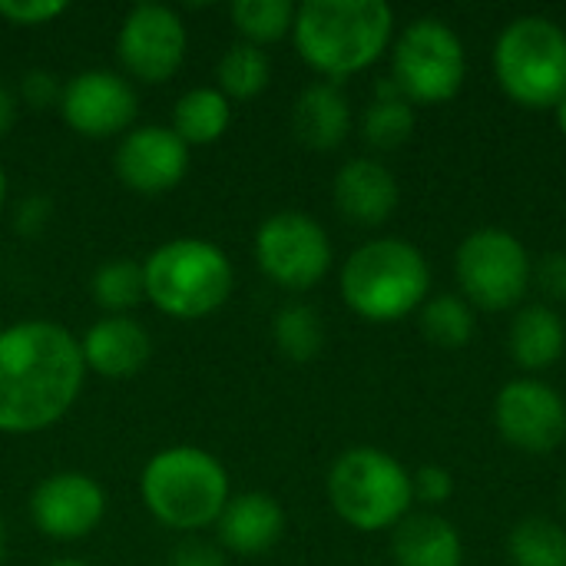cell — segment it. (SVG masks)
<instances>
[{
    "mask_svg": "<svg viewBox=\"0 0 566 566\" xmlns=\"http://www.w3.org/2000/svg\"><path fill=\"white\" fill-rule=\"evenodd\" d=\"M17 106H20L17 93H13L7 83H0V139L13 129V123H17Z\"/></svg>",
    "mask_w": 566,
    "mask_h": 566,
    "instance_id": "36",
    "label": "cell"
},
{
    "mask_svg": "<svg viewBox=\"0 0 566 566\" xmlns=\"http://www.w3.org/2000/svg\"><path fill=\"white\" fill-rule=\"evenodd\" d=\"M232 123V106L219 93V86H196L176 99L172 109V133L186 146H209L222 139Z\"/></svg>",
    "mask_w": 566,
    "mask_h": 566,
    "instance_id": "22",
    "label": "cell"
},
{
    "mask_svg": "<svg viewBox=\"0 0 566 566\" xmlns=\"http://www.w3.org/2000/svg\"><path fill=\"white\" fill-rule=\"evenodd\" d=\"M80 352H83L86 371L123 381L146 368L153 355V338L136 318L106 315L96 325H90V332L80 342Z\"/></svg>",
    "mask_w": 566,
    "mask_h": 566,
    "instance_id": "17",
    "label": "cell"
},
{
    "mask_svg": "<svg viewBox=\"0 0 566 566\" xmlns=\"http://www.w3.org/2000/svg\"><path fill=\"white\" fill-rule=\"evenodd\" d=\"M560 504H564V511H566V481H564V488H560Z\"/></svg>",
    "mask_w": 566,
    "mask_h": 566,
    "instance_id": "41",
    "label": "cell"
},
{
    "mask_svg": "<svg viewBox=\"0 0 566 566\" xmlns=\"http://www.w3.org/2000/svg\"><path fill=\"white\" fill-rule=\"evenodd\" d=\"M272 338L289 361H312L322 355L325 345L322 315L305 302H289L272 318Z\"/></svg>",
    "mask_w": 566,
    "mask_h": 566,
    "instance_id": "26",
    "label": "cell"
},
{
    "mask_svg": "<svg viewBox=\"0 0 566 566\" xmlns=\"http://www.w3.org/2000/svg\"><path fill=\"white\" fill-rule=\"evenodd\" d=\"M46 566H90V564H80V560H53V564Z\"/></svg>",
    "mask_w": 566,
    "mask_h": 566,
    "instance_id": "40",
    "label": "cell"
},
{
    "mask_svg": "<svg viewBox=\"0 0 566 566\" xmlns=\"http://www.w3.org/2000/svg\"><path fill=\"white\" fill-rule=\"evenodd\" d=\"M60 96H63V86H60L56 73L36 66V70H27V73L20 76L17 99H23L30 109H46V106L60 103Z\"/></svg>",
    "mask_w": 566,
    "mask_h": 566,
    "instance_id": "31",
    "label": "cell"
},
{
    "mask_svg": "<svg viewBox=\"0 0 566 566\" xmlns=\"http://www.w3.org/2000/svg\"><path fill=\"white\" fill-rule=\"evenodd\" d=\"M411 491H415V501H421L428 507H438V504H448L451 501L454 478L441 464H424V468H418L411 474Z\"/></svg>",
    "mask_w": 566,
    "mask_h": 566,
    "instance_id": "30",
    "label": "cell"
},
{
    "mask_svg": "<svg viewBox=\"0 0 566 566\" xmlns=\"http://www.w3.org/2000/svg\"><path fill=\"white\" fill-rule=\"evenodd\" d=\"M80 342L56 322H17L0 332V431L36 434L56 424L83 391Z\"/></svg>",
    "mask_w": 566,
    "mask_h": 566,
    "instance_id": "1",
    "label": "cell"
},
{
    "mask_svg": "<svg viewBox=\"0 0 566 566\" xmlns=\"http://www.w3.org/2000/svg\"><path fill=\"white\" fill-rule=\"evenodd\" d=\"M146 298L172 318H202L226 305L235 285L229 255L206 239H169L143 262Z\"/></svg>",
    "mask_w": 566,
    "mask_h": 566,
    "instance_id": "5",
    "label": "cell"
},
{
    "mask_svg": "<svg viewBox=\"0 0 566 566\" xmlns=\"http://www.w3.org/2000/svg\"><path fill=\"white\" fill-rule=\"evenodd\" d=\"M431 269L418 245L388 235L358 245L342 265V298L345 305L375 325H391L408 318L428 302Z\"/></svg>",
    "mask_w": 566,
    "mask_h": 566,
    "instance_id": "3",
    "label": "cell"
},
{
    "mask_svg": "<svg viewBox=\"0 0 566 566\" xmlns=\"http://www.w3.org/2000/svg\"><path fill=\"white\" fill-rule=\"evenodd\" d=\"M361 133L375 149H398L415 133V103H408L398 90V83L378 80L375 99L368 103L361 116Z\"/></svg>",
    "mask_w": 566,
    "mask_h": 566,
    "instance_id": "23",
    "label": "cell"
},
{
    "mask_svg": "<svg viewBox=\"0 0 566 566\" xmlns=\"http://www.w3.org/2000/svg\"><path fill=\"white\" fill-rule=\"evenodd\" d=\"M169 566H226V557L219 547H212L209 541H182L176 544Z\"/></svg>",
    "mask_w": 566,
    "mask_h": 566,
    "instance_id": "35",
    "label": "cell"
},
{
    "mask_svg": "<svg viewBox=\"0 0 566 566\" xmlns=\"http://www.w3.org/2000/svg\"><path fill=\"white\" fill-rule=\"evenodd\" d=\"M468 76V50L458 30L438 17L411 20L391 50V80L408 103H448Z\"/></svg>",
    "mask_w": 566,
    "mask_h": 566,
    "instance_id": "8",
    "label": "cell"
},
{
    "mask_svg": "<svg viewBox=\"0 0 566 566\" xmlns=\"http://www.w3.org/2000/svg\"><path fill=\"white\" fill-rule=\"evenodd\" d=\"M566 325L557 308L537 302L524 305L507 328V355L524 371H544L564 358Z\"/></svg>",
    "mask_w": 566,
    "mask_h": 566,
    "instance_id": "21",
    "label": "cell"
},
{
    "mask_svg": "<svg viewBox=\"0 0 566 566\" xmlns=\"http://www.w3.org/2000/svg\"><path fill=\"white\" fill-rule=\"evenodd\" d=\"M136 93L133 86L109 70H83L63 83L60 113L66 126L86 139H106L126 133L136 119Z\"/></svg>",
    "mask_w": 566,
    "mask_h": 566,
    "instance_id": "13",
    "label": "cell"
},
{
    "mask_svg": "<svg viewBox=\"0 0 566 566\" xmlns=\"http://www.w3.org/2000/svg\"><path fill=\"white\" fill-rule=\"evenodd\" d=\"M494 424L524 454H554L566 441L564 395L544 378H514L497 391Z\"/></svg>",
    "mask_w": 566,
    "mask_h": 566,
    "instance_id": "11",
    "label": "cell"
},
{
    "mask_svg": "<svg viewBox=\"0 0 566 566\" xmlns=\"http://www.w3.org/2000/svg\"><path fill=\"white\" fill-rule=\"evenodd\" d=\"M182 17L166 3H136L119 27L116 53L129 76L143 83H166L186 60Z\"/></svg>",
    "mask_w": 566,
    "mask_h": 566,
    "instance_id": "12",
    "label": "cell"
},
{
    "mask_svg": "<svg viewBox=\"0 0 566 566\" xmlns=\"http://www.w3.org/2000/svg\"><path fill=\"white\" fill-rule=\"evenodd\" d=\"M50 212H53L50 199H43V196H30V199H23V202L17 206L13 229H17L23 239H33V235H40V232L50 226Z\"/></svg>",
    "mask_w": 566,
    "mask_h": 566,
    "instance_id": "34",
    "label": "cell"
},
{
    "mask_svg": "<svg viewBox=\"0 0 566 566\" xmlns=\"http://www.w3.org/2000/svg\"><path fill=\"white\" fill-rule=\"evenodd\" d=\"M255 262L275 285L305 292L328 275L332 242L318 219L298 209H282L259 226Z\"/></svg>",
    "mask_w": 566,
    "mask_h": 566,
    "instance_id": "10",
    "label": "cell"
},
{
    "mask_svg": "<svg viewBox=\"0 0 566 566\" xmlns=\"http://www.w3.org/2000/svg\"><path fill=\"white\" fill-rule=\"evenodd\" d=\"M3 199H7V172L0 166V206H3Z\"/></svg>",
    "mask_w": 566,
    "mask_h": 566,
    "instance_id": "39",
    "label": "cell"
},
{
    "mask_svg": "<svg viewBox=\"0 0 566 566\" xmlns=\"http://www.w3.org/2000/svg\"><path fill=\"white\" fill-rule=\"evenodd\" d=\"M454 275L464 302L484 312L517 308L531 289L534 262L524 242L501 226L474 229L454 252Z\"/></svg>",
    "mask_w": 566,
    "mask_h": 566,
    "instance_id": "9",
    "label": "cell"
},
{
    "mask_svg": "<svg viewBox=\"0 0 566 566\" xmlns=\"http://www.w3.org/2000/svg\"><path fill=\"white\" fill-rule=\"evenodd\" d=\"M292 129L295 139L305 143L308 149L325 153L342 146L352 133V103L345 90L332 80L308 83L292 106Z\"/></svg>",
    "mask_w": 566,
    "mask_h": 566,
    "instance_id": "19",
    "label": "cell"
},
{
    "mask_svg": "<svg viewBox=\"0 0 566 566\" xmlns=\"http://www.w3.org/2000/svg\"><path fill=\"white\" fill-rule=\"evenodd\" d=\"M216 527H219V544L226 551L239 557H259L282 541L285 511L272 494L249 491V494L229 497Z\"/></svg>",
    "mask_w": 566,
    "mask_h": 566,
    "instance_id": "18",
    "label": "cell"
},
{
    "mask_svg": "<svg viewBox=\"0 0 566 566\" xmlns=\"http://www.w3.org/2000/svg\"><path fill=\"white\" fill-rule=\"evenodd\" d=\"M216 76H219V93L226 99H252L269 86L272 63H269V53L262 46L239 40L222 53Z\"/></svg>",
    "mask_w": 566,
    "mask_h": 566,
    "instance_id": "25",
    "label": "cell"
},
{
    "mask_svg": "<svg viewBox=\"0 0 566 566\" xmlns=\"http://www.w3.org/2000/svg\"><path fill=\"white\" fill-rule=\"evenodd\" d=\"M391 33L395 10L385 0H305L292 23L298 56L332 83L368 70Z\"/></svg>",
    "mask_w": 566,
    "mask_h": 566,
    "instance_id": "2",
    "label": "cell"
},
{
    "mask_svg": "<svg viewBox=\"0 0 566 566\" xmlns=\"http://www.w3.org/2000/svg\"><path fill=\"white\" fill-rule=\"evenodd\" d=\"M514 566H566V531L551 517H524L507 534Z\"/></svg>",
    "mask_w": 566,
    "mask_h": 566,
    "instance_id": "24",
    "label": "cell"
},
{
    "mask_svg": "<svg viewBox=\"0 0 566 566\" xmlns=\"http://www.w3.org/2000/svg\"><path fill=\"white\" fill-rule=\"evenodd\" d=\"M554 109H557V126L564 129V136H566V96L557 103V106H554Z\"/></svg>",
    "mask_w": 566,
    "mask_h": 566,
    "instance_id": "37",
    "label": "cell"
},
{
    "mask_svg": "<svg viewBox=\"0 0 566 566\" xmlns=\"http://www.w3.org/2000/svg\"><path fill=\"white\" fill-rule=\"evenodd\" d=\"M474 308L461 295H434L421 305V332L431 345L458 352L474 338Z\"/></svg>",
    "mask_w": 566,
    "mask_h": 566,
    "instance_id": "27",
    "label": "cell"
},
{
    "mask_svg": "<svg viewBox=\"0 0 566 566\" xmlns=\"http://www.w3.org/2000/svg\"><path fill=\"white\" fill-rule=\"evenodd\" d=\"M113 166L126 189L159 196L182 182L189 169V146L172 133V126H139L119 139Z\"/></svg>",
    "mask_w": 566,
    "mask_h": 566,
    "instance_id": "15",
    "label": "cell"
},
{
    "mask_svg": "<svg viewBox=\"0 0 566 566\" xmlns=\"http://www.w3.org/2000/svg\"><path fill=\"white\" fill-rule=\"evenodd\" d=\"M328 504L355 531L398 527L415 504L411 474L381 448H348L328 471Z\"/></svg>",
    "mask_w": 566,
    "mask_h": 566,
    "instance_id": "6",
    "label": "cell"
},
{
    "mask_svg": "<svg viewBox=\"0 0 566 566\" xmlns=\"http://www.w3.org/2000/svg\"><path fill=\"white\" fill-rule=\"evenodd\" d=\"M146 511L169 531H202L229 504V474L202 448L176 444L149 458L139 478Z\"/></svg>",
    "mask_w": 566,
    "mask_h": 566,
    "instance_id": "4",
    "label": "cell"
},
{
    "mask_svg": "<svg viewBox=\"0 0 566 566\" xmlns=\"http://www.w3.org/2000/svg\"><path fill=\"white\" fill-rule=\"evenodd\" d=\"M229 17L235 30L245 36V43L265 46L292 33L295 7L289 0H235L229 7Z\"/></svg>",
    "mask_w": 566,
    "mask_h": 566,
    "instance_id": "29",
    "label": "cell"
},
{
    "mask_svg": "<svg viewBox=\"0 0 566 566\" xmlns=\"http://www.w3.org/2000/svg\"><path fill=\"white\" fill-rule=\"evenodd\" d=\"M63 10H66V0H0V17L20 27L56 20Z\"/></svg>",
    "mask_w": 566,
    "mask_h": 566,
    "instance_id": "32",
    "label": "cell"
},
{
    "mask_svg": "<svg viewBox=\"0 0 566 566\" xmlns=\"http://www.w3.org/2000/svg\"><path fill=\"white\" fill-rule=\"evenodd\" d=\"M7 560V531H3V524H0V566Z\"/></svg>",
    "mask_w": 566,
    "mask_h": 566,
    "instance_id": "38",
    "label": "cell"
},
{
    "mask_svg": "<svg viewBox=\"0 0 566 566\" xmlns=\"http://www.w3.org/2000/svg\"><path fill=\"white\" fill-rule=\"evenodd\" d=\"M531 282L554 302H566V252H547L534 262Z\"/></svg>",
    "mask_w": 566,
    "mask_h": 566,
    "instance_id": "33",
    "label": "cell"
},
{
    "mask_svg": "<svg viewBox=\"0 0 566 566\" xmlns=\"http://www.w3.org/2000/svg\"><path fill=\"white\" fill-rule=\"evenodd\" d=\"M93 302L109 312V315H123L129 308H136L146 298V279H143V262L133 259H109L93 272L90 282Z\"/></svg>",
    "mask_w": 566,
    "mask_h": 566,
    "instance_id": "28",
    "label": "cell"
},
{
    "mask_svg": "<svg viewBox=\"0 0 566 566\" xmlns=\"http://www.w3.org/2000/svg\"><path fill=\"white\" fill-rule=\"evenodd\" d=\"M391 557L398 566H461L464 541L441 514H408L395 527Z\"/></svg>",
    "mask_w": 566,
    "mask_h": 566,
    "instance_id": "20",
    "label": "cell"
},
{
    "mask_svg": "<svg viewBox=\"0 0 566 566\" xmlns=\"http://www.w3.org/2000/svg\"><path fill=\"white\" fill-rule=\"evenodd\" d=\"M335 209L355 226H381L398 209V179L378 159H348L332 182Z\"/></svg>",
    "mask_w": 566,
    "mask_h": 566,
    "instance_id": "16",
    "label": "cell"
},
{
    "mask_svg": "<svg viewBox=\"0 0 566 566\" xmlns=\"http://www.w3.org/2000/svg\"><path fill=\"white\" fill-rule=\"evenodd\" d=\"M106 514L103 488L80 471H60L36 484L30 497V517L43 537L80 541L99 527Z\"/></svg>",
    "mask_w": 566,
    "mask_h": 566,
    "instance_id": "14",
    "label": "cell"
},
{
    "mask_svg": "<svg viewBox=\"0 0 566 566\" xmlns=\"http://www.w3.org/2000/svg\"><path fill=\"white\" fill-rule=\"evenodd\" d=\"M494 73L517 106H557L566 96V30L541 13L511 20L494 43Z\"/></svg>",
    "mask_w": 566,
    "mask_h": 566,
    "instance_id": "7",
    "label": "cell"
}]
</instances>
